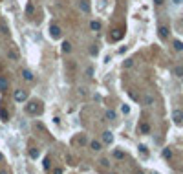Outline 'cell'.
<instances>
[{
	"instance_id": "f546056e",
	"label": "cell",
	"mask_w": 183,
	"mask_h": 174,
	"mask_svg": "<svg viewBox=\"0 0 183 174\" xmlns=\"http://www.w3.org/2000/svg\"><path fill=\"white\" fill-rule=\"evenodd\" d=\"M66 161H68V165H75V161H73V158H71L70 154L66 156Z\"/></svg>"
},
{
	"instance_id": "2e32d148",
	"label": "cell",
	"mask_w": 183,
	"mask_h": 174,
	"mask_svg": "<svg viewBox=\"0 0 183 174\" xmlns=\"http://www.w3.org/2000/svg\"><path fill=\"white\" fill-rule=\"evenodd\" d=\"M174 75L179 77V79H183V66H176L174 68Z\"/></svg>"
},
{
	"instance_id": "d6a6232c",
	"label": "cell",
	"mask_w": 183,
	"mask_h": 174,
	"mask_svg": "<svg viewBox=\"0 0 183 174\" xmlns=\"http://www.w3.org/2000/svg\"><path fill=\"white\" fill-rule=\"evenodd\" d=\"M163 2H165V0H154V4H156V6H161Z\"/></svg>"
},
{
	"instance_id": "e575fe53",
	"label": "cell",
	"mask_w": 183,
	"mask_h": 174,
	"mask_svg": "<svg viewBox=\"0 0 183 174\" xmlns=\"http://www.w3.org/2000/svg\"><path fill=\"white\" fill-rule=\"evenodd\" d=\"M139 174H141V172H139Z\"/></svg>"
},
{
	"instance_id": "52a82bcc",
	"label": "cell",
	"mask_w": 183,
	"mask_h": 174,
	"mask_svg": "<svg viewBox=\"0 0 183 174\" xmlns=\"http://www.w3.org/2000/svg\"><path fill=\"white\" fill-rule=\"evenodd\" d=\"M79 9L84 13H90V2L88 0H79Z\"/></svg>"
},
{
	"instance_id": "4dcf8cb0",
	"label": "cell",
	"mask_w": 183,
	"mask_h": 174,
	"mask_svg": "<svg viewBox=\"0 0 183 174\" xmlns=\"http://www.w3.org/2000/svg\"><path fill=\"white\" fill-rule=\"evenodd\" d=\"M121 110H123V114H128V112H130V108H128L126 105H123V108H121Z\"/></svg>"
},
{
	"instance_id": "5bb4252c",
	"label": "cell",
	"mask_w": 183,
	"mask_h": 174,
	"mask_svg": "<svg viewBox=\"0 0 183 174\" xmlns=\"http://www.w3.org/2000/svg\"><path fill=\"white\" fill-rule=\"evenodd\" d=\"M0 117H2V121H9V112L6 108H0Z\"/></svg>"
},
{
	"instance_id": "44dd1931",
	"label": "cell",
	"mask_w": 183,
	"mask_h": 174,
	"mask_svg": "<svg viewBox=\"0 0 183 174\" xmlns=\"http://www.w3.org/2000/svg\"><path fill=\"white\" fill-rule=\"evenodd\" d=\"M163 158H165V159H170V158H172V150H170V148H163Z\"/></svg>"
},
{
	"instance_id": "6da1fadb",
	"label": "cell",
	"mask_w": 183,
	"mask_h": 174,
	"mask_svg": "<svg viewBox=\"0 0 183 174\" xmlns=\"http://www.w3.org/2000/svg\"><path fill=\"white\" fill-rule=\"evenodd\" d=\"M40 112H42V108L39 106V103H29L26 106V114H29V116H39Z\"/></svg>"
},
{
	"instance_id": "9c48e42d",
	"label": "cell",
	"mask_w": 183,
	"mask_h": 174,
	"mask_svg": "<svg viewBox=\"0 0 183 174\" xmlns=\"http://www.w3.org/2000/svg\"><path fill=\"white\" fill-rule=\"evenodd\" d=\"M157 31H159V37H161V39H167V37H168V33H170L167 26H159V29H157Z\"/></svg>"
},
{
	"instance_id": "8fae6325",
	"label": "cell",
	"mask_w": 183,
	"mask_h": 174,
	"mask_svg": "<svg viewBox=\"0 0 183 174\" xmlns=\"http://www.w3.org/2000/svg\"><path fill=\"white\" fill-rule=\"evenodd\" d=\"M139 132L141 134H150V125L148 123H141L139 125Z\"/></svg>"
},
{
	"instance_id": "836d02e7",
	"label": "cell",
	"mask_w": 183,
	"mask_h": 174,
	"mask_svg": "<svg viewBox=\"0 0 183 174\" xmlns=\"http://www.w3.org/2000/svg\"><path fill=\"white\" fill-rule=\"evenodd\" d=\"M172 2H174L176 6H179V4H183V0H172Z\"/></svg>"
},
{
	"instance_id": "9a60e30c",
	"label": "cell",
	"mask_w": 183,
	"mask_h": 174,
	"mask_svg": "<svg viewBox=\"0 0 183 174\" xmlns=\"http://www.w3.org/2000/svg\"><path fill=\"white\" fill-rule=\"evenodd\" d=\"M62 51H64V53H70V51H71V44H70L68 40L62 42Z\"/></svg>"
},
{
	"instance_id": "277c9868",
	"label": "cell",
	"mask_w": 183,
	"mask_h": 174,
	"mask_svg": "<svg viewBox=\"0 0 183 174\" xmlns=\"http://www.w3.org/2000/svg\"><path fill=\"white\" fill-rule=\"evenodd\" d=\"M50 33H51V37H53V39H61L62 31H61V28H59L57 24H51V26H50Z\"/></svg>"
},
{
	"instance_id": "cb8c5ba5",
	"label": "cell",
	"mask_w": 183,
	"mask_h": 174,
	"mask_svg": "<svg viewBox=\"0 0 183 174\" xmlns=\"http://www.w3.org/2000/svg\"><path fill=\"white\" fill-rule=\"evenodd\" d=\"M143 101H145V105H154V97L152 95H145Z\"/></svg>"
},
{
	"instance_id": "484cf974",
	"label": "cell",
	"mask_w": 183,
	"mask_h": 174,
	"mask_svg": "<svg viewBox=\"0 0 183 174\" xmlns=\"http://www.w3.org/2000/svg\"><path fill=\"white\" fill-rule=\"evenodd\" d=\"M99 163H101V169H108V167H110V163H108V159H101Z\"/></svg>"
},
{
	"instance_id": "3957f363",
	"label": "cell",
	"mask_w": 183,
	"mask_h": 174,
	"mask_svg": "<svg viewBox=\"0 0 183 174\" xmlns=\"http://www.w3.org/2000/svg\"><path fill=\"white\" fill-rule=\"evenodd\" d=\"M71 143H73L75 147H84L86 143H88V139H86V137L81 134V136H77V137H73V139H71Z\"/></svg>"
},
{
	"instance_id": "7402d4cb",
	"label": "cell",
	"mask_w": 183,
	"mask_h": 174,
	"mask_svg": "<svg viewBox=\"0 0 183 174\" xmlns=\"http://www.w3.org/2000/svg\"><path fill=\"white\" fill-rule=\"evenodd\" d=\"M123 66H125V68H132V66H134V59H126V61L123 62Z\"/></svg>"
},
{
	"instance_id": "ffe728a7",
	"label": "cell",
	"mask_w": 183,
	"mask_h": 174,
	"mask_svg": "<svg viewBox=\"0 0 183 174\" xmlns=\"http://www.w3.org/2000/svg\"><path fill=\"white\" fill-rule=\"evenodd\" d=\"M114 158L123 159V158H125V152H123V150H114Z\"/></svg>"
},
{
	"instance_id": "603a6c76",
	"label": "cell",
	"mask_w": 183,
	"mask_h": 174,
	"mask_svg": "<svg viewBox=\"0 0 183 174\" xmlns=\"http://www.w3.org/2000/svg\"><path fill=\"white\" fill-rule=\"evenodd\" d=\"M33 11H35V6H33V4H28V6H26V15H31Z\"/></svg>"
},
{
	"instance_id": "e0dca14e",
	"label": "cell",
	"mask_w": 183,
	"mask_h": 174,
	"mask_svg": "<svg viewBox=\"0 0 183 174\" xmlns=\"http://www.w3.org/2000/svg\"><path fill=\"white\" fill-rule=\"evenodd\" d=\"M104 117L110 119V121H114V119H115V112H114V110H106V112H104Z\"/></svg>"
},
{
	"instance_id": "7c38bea8",
	"label": "cell",
	"mask_w": 183,
	"mask_h": 174,
	"mask_svg": "<svg viewBox=\"0 0 183 174\" xmlns=\"http://www.w3.org/2000/svg\"><path fill=\"white\" fill-rule=\"evenodd\" d=\"M90 148H92V150H95V152H99V150L103 148V145L99 143V141H90Z\"/></svg>"
},
{
	"instance_id": "7a4b0ae2",
	"label": "cell",
	"mask_w": 183,
	"mask_h": 174,
	"mask_svg": "<svg viewBox=\"0 0 183 174\" xmlns=\"http://www.w3.org/2000/svg\"><path fill=\"white\" fill-rule=\"evenodd\" d=\"M172 119H174V123L178 126H181L183 125V112L181 110H174V112H172Z\"/></svg>"
},
{
	"instance_id": "30bf717a",
	"label": "cell",
	"mask_w": 183,
	"mask_h": 174,
	"mask_svg": "<svg viewBox=\"0 0 183 174\" xmlns=\"http://www.w3.org/2000/svg\"><path fill=\"white\" fill-rule=\"evenodd\" d=\"M7 88H9L7 79H6V77H0V90H2V92H7Z\"/></svg>"
},
{
	"instance_id": "83f0119b",
	"label": "cell",
	"mask_w": 183,
	"mask_h": 174,
	"mask_svg": "<svg viewBox=\"0 0 183 174\" xmlns=\"http://www.w3.org/2000/svg\"><path fill=\"white\" fill-rule=\"evenodd\" d=\"M29 156H31V158H37V156H39V150H37V148H33V150L29 148Z\"/></svg>"
},
{
	"instance_id": "ac0fdd59",
	"label": "cell",
	"mask_w": 183,
	"mask_h": 174,
	"mask_svg": "<svg viewBox=\"0 0 183 174\" xmlns=\"http://www.w3.org/2000/svg\"><path fill=\"white\" fill-rule=\"evenodd\" d=\"M90 28H92L93 31H99V29H101V24L97 22V20H92V22H90Z\"/></svg>"
},
{
	"instance_id": "5b68a950",
	"label": "cell",
	"mask_w": 183,
	"mask_h": 174,
	"mask_svg": "<svg viewBox=\"0 0 183 174\" xmlns=\"http://www.w3.org/2000/svg\"><path fill=\"white\" fill-rule=\"evenodd\" d=\"M26 99H28V92H26V90H17V92H15V101L24 103Z\"/></svg>"
},
{
	"instance_id": "4fadbf2b",
	"label": "cell",
	"mask_w": 183,
	"mask_h": 174,
	"mask_svg": "<svg viewBox=\"0 0 183 174\" xmlns=\"http://www.w3.org/2000/svg\"><path fill=\"white\" fill-rule=\"evenodd\" d=\"M22 77H24V81L29 83V81H33V73H31L29 70H24V72H22Z\"/></svg>"
},
{
	"instance_id": "d4e9b609",
	"label": "cell",
	"mask_w": 183,
	"mask_h": 174,
	"mask_svg": "<svg viewBox=\"0 0 183 174\" xmlns=\"http://www.w3.org/2000/svg\"><path fill=\"white\" fill-rule=\"evenodd\" d=\"M42 167H44L46 170H48V169H51V161H50V158H46L44 161H42Z\"/></svg>"
},
{
	"instance_id": "ba28073f",
	"label": "cell",
	"mask_w": 183,
	"mask_h": 174,
	"mask_svg": "<svg viewBox=\"0 0 183 174\" xmlns=\"http://www.w3.org/2000/svg\"><path fill=\"white\" fill-rule=\"evenodd\" d=\"M110 39H112V40H119V39H123V31H121V29H112Z\"/></svg>"
},
{
	"instance_id": "8992f818",
	"label": "cell",
	"mask_w": 183,
	"mask_h": 174,
	"mask_svg": "<svg viewBox=\"0 0 183 174\" xmlns=\"http://www.w3.org/2000/svg\"><path fill=\"white\" fill-rule=\"evenodd\" d=\"M103 141H104V145H112L114 143V136H112V132H103Z\"/></svg>"
},
{
	"instance_id": "4316f807",
	"label": "cell",
	"mask_w": 183,
	"mask_h": 174,
	"mask_svg": "<svg viewBox=\"0 0 183 174\" xmlns=\"http://www.w3.org/2000/svg\"><path fill=\"white\" fill-rule=\"evenodd\" d=\"M139 152H141L143 156H148V150H147V147H145V145H139Z\"/></svg>"
},
{
	"instance_id": "d6986e66",
	"label": "cell",
	"mask_w": 183,
	"mask_h": 174,
	"mask_svg": "<svg viewBox=\"0 0 183 174\" xmlns=\"http://www.w3.org/2000/svg\"><path fill=\"white\" fill-rule=\"evenodd\" d=\"M174 50L176 51H183V42L181 40H174Z\"/></svg>"
},
{
	"instance_id": "1f68e13d",
	"label": "cell",
	"mask_w": 183,
	"mask_h": 174,
	"mask_svg": "<svg viewBox=\"0 0 183 174\" xmlns=\"http://www.w3.org/2000/svg\"><path fill=\"white\" fill-rule=\"evenodd\" d=\"M53 174H62V169H59V167L53 169Z\"/></svg>"
},
{
	"instance_id": "f1b7e54d",
	"label": "cell",
	"mask_w": 183,
	"mask_h": 174,
	"mask_svg": "<svg viewBox=\"0 0 183 174\" xmlns=\"http://www.w3.org/2000/svg\"><path fill=\"white\" fill-rule=\"evenodd\" d=\"M9 57H11L13 61H17V59H18V53H17V51H9Z\"/></svg>"
}]
</instances>
